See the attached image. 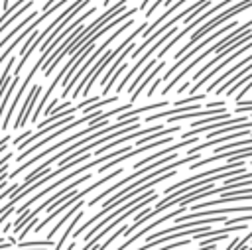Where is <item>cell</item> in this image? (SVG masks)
Masks as SVG:
<instances>
[{
    "label": "cell",
    "mask_w": 252,
    "mask_h": 250,
    "mask_svg": "<svg viewBox=\"0 0 252 250\" xmlns=\"http://www.w3.org/2000/svg\"><path fill=\"white\" fill-rule=\"evenodd\" d=\"M252 156V146H246V148H234V150H226V152H220V154H215L211 157H203V159H197L191 163V169H197V167H203L211 161H219V159H242V157H250Z\"/></svg>",
    "instance_id": "5b68a950"
},
{
    "label": "cell",
    "mask_w": 252,
    "mask_h": 250,
    "mask_svg": "<svg viewBox=\"0 0 252 250\" xmlns=\"http://www.w3.org/2000/svg\"><path fill=\"white\" fill-rule=\"evenodd\" d=\"M81 205H85V203H83V199H81V201H77L75 205H71V207H69V209L63 213V217H61V219L55 222V226H51V228L47 230L45 238H47V240H53V236L57 234V230H59V228H61V226H63V224H65V222H67V220H69V219H71V217H73V215H75V213L81 209Z\"/></svg>",
    "instance_id": "8992f818"
},
{
    "label": "cell",
    "mask_w": 252,
    "mask_h": 250,
    "mask_svg": "<svg viewBox=\"0 0 252 250\" xmlns=\"http://www.w3.org/2000/svg\"><path fill=\"white\" fill-rule=\"evenodd\" d=\"M32 134H33V132H32V130H24V134H20V136H18V138H14V144H16V146H18V144H20V142H24V140H26V138H28V136H32Z\"/></svg>",
    "instance_id": "4fadbf2b"
},
{
    "label": "cell",
    "mask_w": 252,
    "mask_h": 250,
    "mask_svg": "<svg viewBox=\"0 0 252 250\" xmlns=\"http://www.w3.org/2000/svg\"><path fill=\"white\" fill-rule=\"evenodd\" d=\"M156 63H158V57H156V59H152V61H150V63H148V65H146V67L142 69V73L138 75V79H134V81L130 83V87H128V93H134V89H136V87L140 85V81H142V77H144V75H146V73H148V71H150L152 67H156Z\"/></svg>",
    "instance_id": "9c48e42d"
},
{
    "label": "cell",
    "mask_w": 252,
    "mask_h": 250,
    "mask_svg": "<svg viewBox=\"0 0 252 250\" xmlns=\"http://www.w3.org/2000/svg\"><path fill=\"white\" fill-rule=\"evenodd\" d=\"M73 248H75V242H71V244L67 246V250H73Z\"/></svg>",
    "instance_id": "ac0fdd59"
},
{
    "label": "cell",
    "mask_w": 252,
    "mask_h": 250,
    "mask_svg": "<svg viewBox=\"0 0 252 250\" xmlns=\"http://www.w3.org/2000/svg\"><path fill=\"white\" fill-rule=\"evenodd\" d=\"M81 219H83V211H81V209H79V211H77V213H75V215H73V217H71V222H69V224H67V228H65V230H63V234H61V236H59V240H57V244H55V246H53V250H61V248H63V244H65V242H67V238H69V236H71V232H73V230H75V226H77V222H79V220H81Z\"/></svg>",
    "instance_id": "52a82bcc"
},
{
    "label": "cell",
    "mask_w": 252,
    "mask_h": 250,
    "mask_svg": "<svg viewBox=\"0 0 252 250\" xmlns=\"http://www.w3.org/2000/svg\"><path fill=\"white\" fill-rule=\"evenodd\" d=\"M10 228H12V222L8 220V222L4 224V228H2V232H4V234H8V230H10Z\"/></svg>",
    "instance_id": "2e32d148"
},
{
    "label": "cell",
    "mask_w": 252,
    "mask_h": 250,
    "mask_svg": "<svg viewBox=\"0 0 252 250\" xmlns=\"http://www.w3.org/2000/svg\"><path fill=\"white\" fill-rule=\"evenodd\" d=\"M18 189H20V183H12V185H8V189L4 187V189L0 191V203H2L4 199H8V197L16 195V193H18Z\"/></svg>",
    "instance_id": "30bf717a"
},
{
    "label": "cell",
    "mask_w": 252,
    "mask_h": 250,
    "mask_svg": "<svg viewBox=\"0 0 252 250\" xmlns=\"http://www.w3.org/2000/svg\"><path fill=\"white\" fill-rule=\"evenodd\" d=\"M10 138H12V136H10V134H6V136H4L2 140H0V156H2L4 152H6V148H8V142H10Z\"/></svg>",
    "instance_id": "7c38bea8"
},
{
    "label": "cell",
    "mask_w": 252,
    "mask_h": 250,
    "mask_svg": "<svg viewBox=\"0 0 252 250\" xmlns=\"http://www.w3.org/2000/svg\"><path fill=\"white\" fill-rule=\"evenodd\" d=\"M10 157H14L10 152H8V154H2V156H0V167H2L4 163H8V161H10Z\"/></svg>",
    "instance_id": "9a60e30c"
},
{
    "label": "cell",
    "mask_w": 252,
    "mask_h": 250,
    "mask_svg": "<svg viewBox=\"0 0 252 250\" xmlns=\"http://www.w3.org/2000/svg\"><path fill=\"white\" fill-rule=\"evenodd\" d=\"M187 244H189V240H187V238H179L177 242L167 244V246H161V248H158V250H173V248H183V246H187Z\"/></svg>",
    "instance_id": "8fae6325"
},
{
    "label": "cell",
    "mask_w": 252,
    "mask_h": 250,
    "mask_svg": "<svg viewBox=\"0 0 252 250\" xmlns=\"http://www.w3.org/2000/svg\"><path fill=\"white\" fill-rule=\"evenodd\" d=\"M250 6H252V0H242V2H238V4H234V6H230L228 10L220 12V16H217V18L209 20V22H207L203 28H199V30H197V31H195V33L189 37V41H187V43H185V45H183V47H181V49L175 53V59H179V57H181V55H183V53H185L189 47H193V45H195V43H197V41H199L203 35H207L209 31H213L215 28H219L220 24H224L226 20H230L232 16H238L240 12H244V10H246V8H250Z\"/></svg>",
    "instance_id": "6da1fadb"
},
{
    "label": "cell",
    "mask_w": 252,
    "mask_h": 250,
    "mask_svg": "<svg viewBox=\"0 0 252 250\" xmlns=\"http://www.w3.org/2000/svg\"><path fill=\"white\" fill-rule=\"evenodd\" d=\"M14 63H16V57H10V59H8V65L2 69V75H0V98H2V94H4L6 87H8L10 79H12V69H14Z\"/></svg>",
    "instance_id": "ba28073f"
},
{
    "label": "cell",
    "mask_w": 252,
    "mask_h": 250,
    "mask_svg": "<svg viewBox=\"0 0 252 250\" xmlns=\"http://www.w3.org/2000/svg\"><path fill=\"white\" fill-rule=\"evenodd\" d=\"M132 24H134V22H132V20H128V22H126V24H122V26H120V28H118V30H116V31H114L110 37H106V39L102 41V45H98V47H94V49H93V53H91V55L85 59L87 63H81V67L75 71V75L71 77V81H69V83L63 87V91H61V94H59L61 98H65V96H67V94L73 91V87H75V85H77V81H79V79L85 75V71H87V69H89V67H91V65H93V63H94V61H96L100 55H102V51H104V49H106V47H108V45H110V43H112V41H114V39H116V37H118L122 31H126V30H128Z\"/></svg>",
    "instance_id": "7a4b0ae2"
},
{
    "label": "cell",
    "mask_w": 252,
    "mask_h": 250,
    "mask_svg": "<svg viewBox=\"0 0 252 250\" xmlns=\"http://www.w3.org/2000/svg\"><path fill=\"white\" fill-rule=\"evenodd\" d=\"M148 4H150V0H142V6H140V8H146Z\"/></svg>",
    "instance_id": "e0dca14e"
},
{
    "label": "cell",
    "mask_w": 252,
    "mask_h": 250,
    "mask_svg": "<svg viewBox=\"0 0 252 250\" xmlns=\"http://www.w3.org/2000/svg\"><path fill=\"white\" fill-rule=\"evenodd\" d=\"M12 213H14V207H10V209H6V211H4L2 215H0V226L4 224V220H8V219H10V215H12Z\"/></svg>",
    "instance_id": "5bb4252c"
},
{
    "label": "cell",
    "mask_w": 252,
    "mask_h": 250,
    "mask_svg": "<svg viewBox=\"0 0 252 250\" xmlns=\"http://www.w3.org/2000/svg\"><path fill=\"white\" fill-rule=\"evenodd\" d=\"M39 94H41V85H39V83L32 85V89L28 91V94H26V98H24L22 108L18 110L16 120H14V128H16V130H20V128H24V126L28 124V120H30L33 108H35V102H37V96H39Z\"/></svg>",
    "instance_id": "277c9868"
},
{
    "label": "cell",
    "mask_w": 252,
    "mask_h": 250,
    "mask_svg": "<svg viewBox=\"0 0 252 250\" xmlns=\"http://www.w3.org/2000/svg\"><path fill=\"white\" fill-rule=\"evenodd\" d=\"M173 157H177V156H175V152H173V154H167V156H163V157H158V161H156V159H154V161H150L148 165H144L142 169H136L134 173H128V175H126L124 179H120L118 183H114V185H110L108 189H104L102 193H98L96 197H93V199H91V201L87 203V207H94V205H98V203H100V201H102L104 197H108L110 193H114V191H118V189H122V187H124V185H128L130 181H134V179H138L140 175H144V173H148V171H154V169H158V167H161L163 163H167V161H169V159H173Z\"/></svg>",
    "instance_id": "3957f363"
}]
</instances>
